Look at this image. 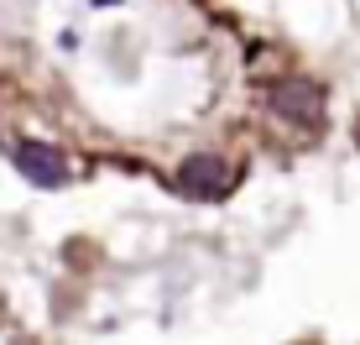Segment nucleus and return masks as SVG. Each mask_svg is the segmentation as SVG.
Masks as SVG:
<instances>
[{
  "label": "nucleus",
  "instance_id": "nucleus-4",
  "mask_svg": "<svg viewBox=\"0 0 360 345\" xmlns=\"http://www.w3.org/2000/svg\"><path fill=\"white\" fill-rule=\"evenodd\" d=\"M99 6H115V0H99Z\"/></svg>",
  "mask_w": 360,
  "mask_h": 345
},
{
  "label": "nucleus",
  "instance_id": "nucleus-2",
  "mask_svg": "<svg viewBox=\"0 0 360 345\" xmlns=\"http://www.w3.org/2000/svg\"><path fill=\"white\" fill-rule=\"evenodd\" d=\"M16 172L37 189H63L68 183V157L63 146H47V142H16Z\"/></svg>",
  "mask_w": 360,
  "mask_h": 345
},
{
  "label": "nucleus",
  "instance_id": "nucleus-5",
  "mask_svg": "<svg viewBox=\"0 0 360 345\" xmlns=\"http://www.w3.org/2000/svg\"><path fill=\"white\" fill-rule=\"evenodd\" d=\"M355 142H360V131H355Z\"/></svg>",
  "mask_w": 360,
  "mask_h": 345
},
{
  "label": "nucleus",
  "instance_id": "nucleus-1",
  "mask_svg": "<svg viewBox=\"0 0 360 345\" xmlns=\"http://www.w3.org/2000/svg\"><path fill=\"white\" fill-rule=\"evenodd\" d=\"M271 115L277 120H303V126H319L324 120V84L319 79H282L271 89Z\"/></svg>",
  "mask_w": 360,
  "mask_h": 345
},
{
  "label": "nucleus",
  "instance_id": "nucleus-3",
  "mask_svg": "<svg viewBox=\"0 0 360 345\" xmlns=\"http://www.w3.org/2000/svg\"><path fill=\"white\" fill-rule=\"evenodd\" d=\"M230 189H235V172H230L225 157L198 152L178 168V194H188V199H219V194H230Z\"/></svg>",
  "mask_w": 360,
  "mask_h": 345
}]
</instances>
